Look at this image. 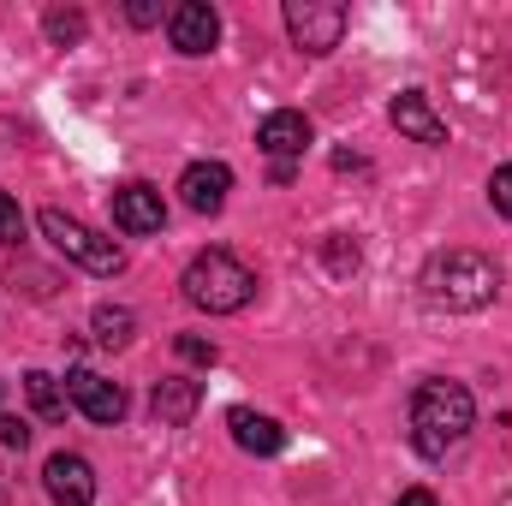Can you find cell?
<instances>
[{
    "label": "cell",
    "instance_id": "1",
    "mask_svg": "<svg viewBox=\"0 0 512 506\" xmlns=\"http://www.w3.org/2000/svg\"><path fill=\"white\" fill-rule=\"evenodd\" d=\"M477 423V399L459 381H423L411 393V447L423 459H447Z\"/></svg>",
    "mask_w": 512,
    "mask_h": 506
},
{
    "label": "cell",
    "instance_id": "2",
    "mask_svg": "<svg viewBox=\"0 0 512 506\" xmlns=\"http://www.w3.org/2000/svg\"><path fill=\"white\" fill-rule=\"evenodd\" d=\"M501 292V268L483 251H435L423 262V298L435 310H483Z\"/></svg>",
    "mask_w": 512,
    "mask_h": 506
},
{
    "label": "cell",
    "instance_id": "3",
    "mask_svg": "<svg viewBox=\"0 0 512 506\" xmlns=\"http://www.w3.org/2000/svg\"><path fill=\"white\" fill-rule=\"evenodd\" d=\"M179 286H185V298H191L197 310H209V316H233V310H245L256 298V274L233 251L191 256V268H185Z\"/></svg>",
    "mask_w": 512,
    "mask_h": 506
},
{
    "label": "cell",
    "instance_id": "4",
    "mask_svg": "<svg viewBox=\"0 0 512 506\" xmlns=\"http://www.w3.org/2000/svg\"><path fill=\"white\" fill-rule=\"evenodd\" d=\"M42 239L66 256V262L90 268V274H120V268H126V251H120L114 239H102L96 227H84V221L66 215V209H42Z\"/></svg>",
    "mask_w": 512,
    "mask_h": 506
},
{
    "label": "cell",
    "instance_id": "5",
    "mask_svg": "<svg viewBox=\"0 0 512 506\" xmlns=\"http://www.w3.org/2000/svg\"><path fill=\"white\" fill-rule=\"evenodd\" d=\"M346 6L340 0H286V36L304 48V54H334L340 36H346Z\"/></svg>",
    "mask_w": 512,
    "mask_h": 506
},
{
    "label": "cell",
    "instance_id": "6",
    "mask_svg": "<svg viewBox=\"0 0 512 506\" xmlns=\"http://www.w3.org/2000/svg\"><path fill=\"white\" fill-rule=\"evenodd\" d=\"M167 36H173V48L179 54H209L215 42H221V12L209 6V0H179L173 12H167Z\"/></svg>",
    "mask_w": 512,
    "mask_h": 506
},
{
    "label": "cell",
    "instance_id": "7",
    "mask_svg": "<svg viewBox=\"0 0 512 506\" xmlns=\"http://www.w3.org/2000/svg\"><path fill=\"white\" fill-rule=\"evenodd\" d=\"M227 191H233V167L227 161H191L179 173V197L191 215H221L227 209Z\"/></svg>",
    "mask_w": 512,
    "mask_h": 506
},
{
    "label": "cell",
    "instance_id": "8",
    "mask_svg": "<svg viewBox=\"0 0 512 506\" xmlns=\"http://www.w3.org/2000/svg\"><path fill=\"white\" fill-rule=\"evenodd\" d=\"M42 489H48L54 506H90L96 501V471H90L84 453H54L42 465Z\"/></svg>",
    "mask_w": 512,
    "mask_h": 506
},
{
    "label": "cell",
    "instance_id": "9",
    "mask_svg": "<svg viewBox=\"0 0 512 506\" xmlns=\"http://www.w3.org/2000/svg\"><path fill=\"white\" fill-rule=\"evenodd\" d=\"M66 399H72V411H84L90 423H120V417H126L120 381L96 376V370H72V376H66Z\"/></svg>",
    "mask_w": 512,
    "mask_h": 506
},
{
    "label": "cell",
    "instance_id": "10",
    "mask_svg": "<svg viewBox=\"0 0 512 506\" xmlns=\"http://www.w3.org/2000/svg\"><path fill=\"white\" fill-rule=\"evenodd\" d=\"M310 137H316V131H310V120H304L298 108H280V114H268V120L256 126V149H262L274 167H292V161L310 149Z\"/></svg>",
    "mask_w": 512,
    "mask_h": 506
},
{
    "label": "cell",
    "instance_id": "11",
    "mask_svg": "<svg viewBox=\"0 0 512 506\" xmlns=\"http://www.w3.org/2000/svg\"><path fill=\"white\" fill-rule=\"evenodd\" d=\"M114 227L131 233V239L161 233V227H167V203H161V191H155V185H120V191H114Z\"/></svg>",
    "mask_w": 512,
    "mask_h": 506
},
{
    "label": "cell",
    "instance_id": "12",
    "mask_svg": "<svg viewBox=\"0 0 512 506\" xmlns=\"http://www.w3.org/2000/svg\"><path fill=\"white\" fill-rule=\"evenodd\" d=\"M197 405H203V381H191V376H167V381H155V393H149V411H155L161 429H185L197 417Z\"/></svg>",
    "mask_w": 512,
    "mask_h": 506
},
{
    "label": "cell",
    "instance_id": "13",
    "mask_svg": "<svg viewBox=\"0 0 512 506\" xmlns=\"http://www.w3.org/2000/svg\"><path fill=\"white\" fill-rule=\"evenodd\" d=\"M387 120L405 131V137H417V143H429V149H441L447 143V120L429 108V96L423 90H405V96H393V108H387Z\"/></svg>",
    "mask_w": 512,
    "mask_h": 506
},
{
    "label": "cell",
    "instance_id": "14",
    "mask_svg": "<svg viewBox=\"0 0 512 506\" xmlns=\"http://www.w3.org/2000/svg\"><path fill=\"white\" fill-rule=\"evenodd\" d=\"M227 429H233V441H239L245 453H256V459H274V453L286 447V429H280L274 417L251 411V405H233V411H227Z\"/></svg>",
    "mask_w": 512,
    "mask_h": 506
},
{
    "label": "cell",
    "instance_id": "15",
    "mask_svg": "<svg viewBox=\"0 0 512 506\" xmlns=\"http://www.w3.org/2000/svg\"><path fill=\"white\" fill-rule=\"evenodd\" d=\"M24 399H30V411H36L42 423H60V417L72 411V399H66V381H54L48 370H30V376H24Z\"/></svg>",
    "mask_w": 512,
    "mask_h": 506
},
{
    "label": "cell",
    "instance_id": "16",
    "mask_svg": "<svg viewBox=\"0 0 512 506\" xmlns=\"http://www.w3.org/2000/svg\"><path fill=\"white\" fill-rule=\"evenodd\" d=\"M90 328H96V346L120 352V346H131V334H137V316H131L126 304H102V310L90 316Z\"/></svg>",
    "mask_w": 512,
    "mask_h": 506
},
{
    "label": "cell",
    "instance_id": "17",
    "mask_svg": "<svg viewBox=\"0 0 512 506\" xmlns=\"http://www.w3.org/2000/svg\"><path fill=\"white\" fill-rule=\"evenodd\" d=\"M173 346H179V358H185V364H197V370H209V364L221 358V352H215V340H203V334H179Z\"/></svg>",
    "mask_w": 512,
    "mask_h": 506
},
{
    "label": "cell",
    "instance_id": "18",
    "mask_svg": "<svg viewBox=\"0 0 512 506\" xmlns=\"http://www.w3.org/2000/svg\"><path fill=\"white\" fill-rule=\"evenodd\" d=\"M0 245H24V209L6 191H0Z\"/></svg>",
    "mask_w": 512,
    "mask_h": 506
},
{
    "label": "cell",
    "instance_id": "19",
    "mask_svg": "<svg viewBox=\"0 0 512 506\" xmlns=\"http://www.w3.org/2000/svg\"><path fill=\"white\" fill-rule=\"evenodd\" d=\"M48 36L66 48V42H78L84 36V12H48Z\"/></svg>",
    "mask_w": 512,
    "mask_h": 506
},
{
    "label": "cell",
    "instance_id": "20",
    "mask_svg": "<svg viewBox=\"0 0 512 506\" xmlns=\"http://www.w3.org/2000/svg\"><path fill=\"white\" fill-rule=\"evenodd\" d=\"M489 203H495V215H507L512 221V161L507 167H495V179H489Z\"/></svg>",
    "mask_w": 512,
    "mask_h": 506
},
{
    "label": "cell",
    "instance_id": "21",
    "mask_svg": "<svg viewBox=\"0 0 512 506\" xmlns=\"http://www.w3.org/2000/svg\"><path fill=\"white\" fill-rule=\"evenodd\" d=\"M328 268H334V274H352V268H358V245H346V239H328Z\"/></svg>",
    "mask_w": 512,
    "mask_h": 506
},
{
    "label": "cell",
    "instance_id": "22",
    "mask_svg": "<svg viewBox=\"0 0 512 506\" xmlns=\"http://www.w3.org/2000/svg\"><path fill=\"white\" fill-rule=\"evenodd\" d=\"M0 441L24 453V447H30V423H24V417H0Z\"/></svg>",
    "mask_w": 512,
    "mask_h": 506
},
{
    "label": "cell",
    "instance_id": "23",
    "mask_svg": "<svg viewBox=\"0 0 512 506\" xmlns=\"http://www.w3.org/2000/svg\"><path fill=\"white\" fill-rule=\"evenodd\" d=\"M126 18H131V24H155V18H161V6H155V0H131Z\"/></svg>",
    "mask_w": 512,
    "mask_h": 506
},
{
    "label": "cell",
    "instance_id": "24",
    "mask_svg": "<svg viewBox=\"0 0 512 506\" xmlns=\"http://www.w3.org/2000/svg\"><path fill=\"white\" fill-rule=\"evenodd\" d=\"M399 506H441V501H435L429 489H405V495H399Z\"/></svg>",
    "mask_w": 512,
    "mask_h": 506
}]
</instances>
